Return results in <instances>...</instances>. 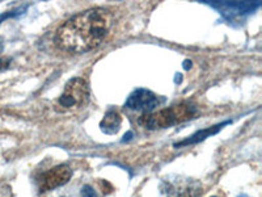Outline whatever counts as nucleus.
Segmentation results:
<instances>
[{
	"label": "nucleus",
	"mask_w": 262,
	"mask_h": 197,
	"mask_svg": "<svg viewBox=\"0 0 262 197\" xmlns=\"http://www.w3.org/2000/svg\"><path fill=\"white\" fill-rule=\"evenodd\" d=\"M72 176L71 168L67 164H59L41 175L38 180L39 192H49L70 182Z\"/></svg>",
	"instance_id": "nucleus-4"
},
{
	"label": "nucleus",
	"mask_w": 262,
	"mask_h": 197,
	"mask_svg": "<svg viewBox=\"0 0 262 197\" xmlns=\"http://www.w3.org/2000/svg\"><path fill=\"white\" fill-rule=\"evenodd\" d=\"M121 124H122L121 114L114 111V109H111V111L106 112L105 117L100 123V128H101L105 134H116L119 128H121Z\"/></svg>",
	"instance_id": "nucleus-7"
},
{
	"label": "nucleus",
	"mask_w": 262,
	"mask_h": 197,
	"mask_svg": "<svg viewBox=\"0 0 262 197\" xmlns=\"http://www.w3.org/2000/svg\"><path fill=\"white\" fill-rule=\"evenodd\" d=\"M81 197H97V194L91 185H84L81 188Z\"/></svg>",
	"instance_id": "nucleus-9"
},
{
	"label": "nucleus",
	"mask_w": 262,
	"mask_h": 197,
	"mask_svg": "<svg viewBox=\"0 0 262 197\" xmlns=\"http://www.w3.org/2000/svg\"><path fill=\"white\" fill-rule=\"evenodd\" d=\"M113 17L104 8H91L76 13L57 29L55 42L67 53H86L100 46L111 33Z\"/></svg>",
	"instance_id": "nucleus-1"
},
{
	"label": "nucleus",
	"mask_w": 262,
	"mask_h": 197,
	"mask_svg": "<svg viewBox=\"0 0 262 197\" xmlns=\"http://www.w3.org/2000/svg\"><path fill=\"white\" fill-rule=\"evenodd\" d=\"M126 108L133 111H140L144 113L155 112L159 107V98L154 92L148 90H137L128 96L127 102L125 104Z\"/></svg>",
	"instance_id": "nucleus-5"
},
{
	"label": "nucleus",
	"mask_w": 262,
	"mask_h": 197,
	"mask_svg": "<svg viewBox=\"0 0 262 197\" xmlns=\"http://www.w3.org/2000/svg\"><path fill=\"white\" fill-rule=\"evenodd\" d=\"M227 123L224 124H221V125H216V126H212V128H209V129H205V130H201L198 131V133H195L194 135H191L189 140L184 141V142H180V144H176L174 146L179 147V146H184V145H189V144H195V142H200V141H203L205 138H207L209 135L211 134H215L216 131L221 130L222 128H223L224 125H226Z\"/></svg>",
	"instance_id": "nucleus-8"
},
{
	"label": "nucleus",
	"mask_w": 262,
	"mask_h": 197,
	"mask_svg": "<svg viewBox=\"0 0 262 197\" xmlns=\"http://www.w3.org/2000/svg\"><path fill=\"white\" fill-rule=\"evenodd\" d=\"M90 100V88L88 83L83 78H72L66 83L63 93L55 104V111L72 112L79 111L85 107Z\"/></svg>",
	"instance_id": "nucleus-3"
},
{
	"label": "nucleus",
	"mask_w": 262,
	"mask_h": 197,
	"mask_svg": "<svg viewBox=\"0 0 262 197\" xmlns=\"http://www.w3.org/2000/svg\"><path fill=\"white\" fill-rule=\"evenodd\" d=\"M9 65H11V60H9V58L0 57V71H2V70L8 69Z\"/></svg>",
	"instance_id": "nucleus-10"
},
{
	"label": "nucleus",
	"mask_w": 262,
	"mask_h": 197,
	"mask_svg": "<svg viewBox=\"0 0 262 197\" xmlns=\"http://www.w3.org/2000/svg\"><path fill=\"white\" fill-rule=\"evenodd\" d=\"M195 114L196 108L194 105L182 103V104L173 105L170 108L160 109L158 112L144 113L139 119V124L148 130H156V129H165L188 121L193 119Z\"/></svg>",
	"instance_id": "nucleus-2"
},
{
	"label": "nucleus",
	"mask_w": 262,
	"mask_h": 197,
	"mask_svg": "<svg viewBox=\"0 0 262 197\" xmlns=\"http://www.w3.org/2000/svg\"><path fill=\"white\" fill-rule=\"evenodd\" d=\"M163 193L167 194V197H196L201 193V184L190 179L165 182L163 184Z\"/></svg>",
	"instance_id": "nucleus-6"
},
{
	"label": "nucleus",
	"mask_w": 262,
	"mask_h": 197,
	"mask_svg": "<svg viewBox=\"0 0 262 197\" xmlns=\"http://www.w3.org/2000/svg\"><path fill=\"white\" fill-rule=\"evenodd\" d=\"M2 50H3V40L0 38V53H2Z\"/></svg>",
	"instance_id": "nucleus-11"
}]
</instances>
